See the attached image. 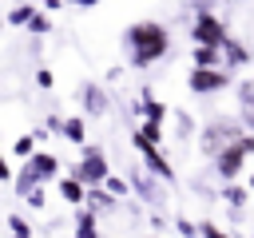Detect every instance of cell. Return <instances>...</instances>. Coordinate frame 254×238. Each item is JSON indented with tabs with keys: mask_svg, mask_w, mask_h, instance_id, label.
<instances>
[{
	"mask_svg": "<svg viewBox=\"0 0 254 238\" xmlns=\"http://www.w3.org/2000/svg\"><path fill=\"white\" fill-rule=\"evenodd\" d=\"M135 111H139L143 119H155V123H163V119H167V103H159V99L151 95V87H143V91H139Z\"/></svg>",
	"mask_w": 254,
	"mask_h": 238,
	"instance_id": "cell-9",
	"label": "cell"
},
{
	"mask_svg": "<svg viewBox=\"0 0 254 238\" xmlns=\"http://www.w3.org/2000/svg\"><path fill=\"white\" fill-rule=\"evenodd\" d=\"M222 198H226V202H230V206L238 210V206H242V202L250 198V190H242V186H234V182H226V186H222Z\"/></svg>",
	"mask_w": 254,
	"mask_h": 238,
	"instance_id": "cell-21",
	"label": "cell"
},
{
	"mask_svg": "<svg viewBox=\"0 0 254 238\" xmlns=\"http://www.w3.org/2000/svg\"><path fill=\"white\" fill-rule=\"evenodd\" d=\"M71 8H99V0H67Z\"/></svg>",
	"mask_w": 254,
	"mask_h": 238,
	"instance_id": "cell-28",
	"label": "cell"
},
{
	"mask_svg": "<svg viewBox=\"0 0 254 238\" xmlns=\"http://www.w3.org/2000/svg\"><path fill=\"white\" fill-rule=\"evenodd\" d=\"M190 67H226L222 48H190Z\"/></svg>",
	"mask_w": 254,
	"mask_h": 238,
	"instance_id": "cell-11",
	"label": "cell"
},
{
	"mask_svg": "<svg viewBox=\"0 0 254 238\" xmlns=\"http://www.w3.org/2000/svg\"><path fill=\"white\" fill-rule=\"evenodd\" d=\"M28 32H32V36H48V32H52L48 12H36V16H32V24H28Z\"/></svg>",
	"mask_w": 254,
	"mask_h": 238,
	"instance_id": "cell-22",
	"label": "cell"
},
{
	"mask_svg": "<svg viewBox=\"0 0 254 238\" xmlns=\"http://www.w3.org/2000/svg\"><path fill=\"white\" fill-rule=\"evenodd\" d=\"M28 163H32V171H36V178H40V182H48V178H56V175H60V159H56V155H48V151H36Z\"/></svg>",
	"mask_w": 254,
	"mask_h": 238,
	"instance_id": "cell-12",
	"label": "cell"
},
{
	"mask_svg": "<svg viewBox=\"0 0 254 238\" xmlns=\"http://www.w3.org/2000/svg\"><path fill=\"white\" fill-rule=\"evenodd\" d=\"M246 155H254V135H242L238 143H230V147H226V151L214 159V171H218V178H222V182L238 178V171H242Z\"/></svg>",
	"mask_w": 254,
	"mask_h": 238,
	"instance_id": "cell-5",
	"label": "cell"
},
{
	"mask_svg": "<svg viewBox=\"0 0 254 238\" xmlns=\"http://www.w3.org/2000/svg\"><path fill=\"white\" fill-rule=\"evenodd\" d=\"M250 238H254V230H250Z\"/></svg>",
	"mask_w": 254,
	"mask_h": 238,
	"instance_id": "cell-32",
	"label": "cell"
},
{
	"mask_svg": "<svg viewBox=\"0 0 254 238\" xmlns=\"http://www.w3.org/2000/svg\"><path fill=\"white\" fill-rule=\"evenodd\" d=\"M175 226H179L183 238H198V222H190V218H175Z\"/></svg>",
	"mask_w": 254,
	"mask_h": 238,
	"instance_id": "cell-23",
	"label": "cell"
},
{
	"mask_svg": "<svg viewBox=\"0 0 254 238\" xmlns=\"http://www.w3.org/2000/svg\"><path fill=\"white\" fill-rule=\"evenodd\" d=\"M123 44H127V56H131L135 67H151L171 52V32L159 20H139V24L127 28Z\"/></svg>",
	"mask_w": 254,
	"mask_h": 238,
	"instance_id": "cell-1",
	"label": "cell"
},
{
	"mask_svg": "<svg viewBox=\"0 0 254 238\" xmlns=\"http://www.w3.org/2000/svg\"><path fill=\"white\" fill-rule=\"evenodd\" d=\"M242 139V131H238V123H230V119H214V123H206V131L198 135V147H202V155H210V159H218L230 143H238Z\"/></svg>",
	"mask_w": 254,
	"mask_h": 238,
	"instance_id": "cell-4",
	"label": "cell"
},
{
	"mask_svg": "<svg viewBox=\"0 0 254 238\" xmlns=\"http://www.w3.org/2000/svg\"><path fill=\"white\" fill-rule=\"evenodd\" d=\"M8 238H32V234H8Z\"/></svg>",
	"mask_w": 254,
	"mask_h": 238,
	"instance_id": "cell-30",
	"label": "cell"
},
{
	"mask_svg": "<svg viewBox=\"0 0 254 238\" xmlns=\"http://www.w3.org/2000/svg\"><path fill=\"white\" fill-rule=\"evenodd\" d=\"M79 99H83V111H87V115H103V111H107V91H103L99 83H83V87H79Z\"/></svg>",
	"mask_w": 254,
	"mask_h": 238,
	"instance_id": "cell-8",
	"label": "cell"
},
{
	"mask_svg": "<svg viewBox=\"0 0 254 238\" xmlns=\"http://www.w3.org/2000/svg\"><path fill=\"white\" fill-rule=\"evenodd\" d=\"M60 198H64L67 206H83V202H87V186H83L75 175H64V178H60Z\"/></svg>",
	"mask_w": 254,
	"mask_h": 238,
	"instance_id": "cell-10",
	"label": "cell"
},
{
	"mask_svg": "<svg viewBox=\"0 0 254 238\" xmlns=\"http://www.w3.org/2000/svg\"><path fill=\"white\" fill-rule=\"evenodd\" d=\"M36 139H40V135H20V139L12 143V151H16L20 159H32V155H36Z\"/></svg>",
	"mask_w": 254,
	"mask_h": 238,
	"instance_id": "cell-20",
	"label": "cell"
},
{
	"mask_svg": "<svg viewBox=\"0 0 254 238\" xmlns=\"http://www.w3.org/2000/svg\"><path fill=\"white\" fill-rule=\"evenodd\" d=\"M115 194L107 190V186H87V210H95V214H103V210H115Z\"/></svg>",
	"mask_w": 254,
	"mask_h": 238,
	"instance_id": "cell-13",
	"label": "cell"
},
{
	"mask_svg": "<svg viewBox=\"0 0 254 238\" xmlns=\"http://www.w3.org/2000/svg\"><path fill=\"white\" fill-rule=\"evenodd\" d=\"M155 238H159V234H155Z\"/></svg>",
	"mask_w": 254,
	"mask_h": 238,
	"instance_id": "cell-33",
	"label": "cell"
},
{
	"mask_svg": "<svg viewBox=\"0 0 254 238\" xmlns=\"http://www.w3.org/2000/svg\"><path fill=\"white\" fill-rule=\"evenodd\" d=\"M250 190H254V175H250Z\"/></svg>",
	"mask_w": 254,
	"mask_h": 238,
	"instance_id": "cell-31",
	"label": "cell"
},
{
	"mask_svg": "<svg viewBox=\"0 0 254 238\" xmlns=\"http://www.w3.org/2000/svg\"><path fill=\"white\" fill-rule=\"evenodd\" d=\"M187 87L194 95H214V91L230 87V67H190L187 71Z\"/></svg>",
	"mask_w": 254,
	"mask_h": 238,
	"instance_id": "cell-6",
	"label": "cell"
},
{
	"mask_svg": "<svg viewBox=\"0 0 254 238\" xmlns=\"http://www.w3.org/2000/svg\"><path fill=\"white\" fill-rule=\"evenodd\" d=\"M135 131H139V135H143L147 143H155V147L163 143V123H155V119H143V123H139Z\"/></svg>",
	"mask_w": 254,
	"mask_h": 238,
	"instance_id": "cell-18",
	"label": "cell"
},
{
	"mask_svg": "<svg viewBox=\"0 0 254 238\" xmlns=\"http://www.w3.org/2000/svg\"><path fill=\"white\" fill-rule=\"evenodd\" d=\"M131 147H135V151L143 155V167H147L151 175H159L163 182H175V167L167 163V155H163V151H159L155 143H147V139H143V135L135 131V135H131Z\"/></svg>",
	"mask_w": 254,
	"mask_h": 238,
	"instance_id": "cell-7",
	"label": "cell"
},
{
	"mask_svg": "<svg viewBox=\"0 0 254 238\" xmlns=\"http://www.w3.org/2000/svg\"><path fill=\"white\" fill-rule=\"evenodd\" d=\"M36 83H40V87H52V83H56V75H52L48 67H36Z\"/></svg>",
	"mask_w": 254,
	"mask_h": 238,
	"instance_id": "cell-26",
	"label": "cell"
},
{
	"mask_svg": "<svg viewBox=\"0 0 254 238\" xmlns=\"http://www.w3.org/2000/svg\"><path fill=\"white\" fill-rule=\"evenodd\" d=\"M103 186H107V190H111L115 198H123V194H127V182H123V178H115V175H111V178H107Z\"/></svg>",
	"mask_w": 254,
	"mask_h": 238,
	"instance_id": "cell-24",
	"label": "cell"
},
{
	"mask_svg": "<svg viewBox=\"0 0 254 238\" xmlns=\"http://www.w3.org/2000/svg\"><path fill=\"white\" fill-rule=\"evenodd\" d=\"M226 40H230L226 24L210 8H198L194 12V24H190V44L194 48H226Z\"/></svg>",
	"mask_w": 254,
	"mask_h": 238,
	"instance_id": "cell-2",
	"label": "cell"
},
{
	"mask_svg": "<svg viewBox=\"0 0 254 238\" xmlns=\"http://www.w3.org/2000/svg\"><path fill=\"white\" fill-rule=\"evenodd\" d=\"M71 175H75L83 186H103V182L111 178V167H107V155H103V147H91V143H83V155H79V163L71 167Z\"/></svg>",
	"mask_w": 254,
	"mask_h": 238,
	"instance_id": "cell-3",
	"label": "cell"
},
{
	"mask_svg": "<svg viewBox=\"0 0 254 238\" xmlns=\"http://www.w3.org/2000/svg\"><path fill=\"white\" fill-rule=\"evenodd\" d=\"M64 8V0H44V12H60Z\"/></svg>",
	"mask_w": 254,
	"mask_h": 238,
	"instance_id": "cell-29",
	"label": "cell"
},
{
	"mask_svg": "<svg viewBox=\"0 0 254 238\" xmlns=\"http://www.w3.org/2000/svg\"><path fill=\"white\" fill-rule=\"evenodd\" d=\"M75 238H99V230H95V210H79L75 214Z\"/></svg>",
	"mask_w": 254,
	"mask_h": 238,
	"instance_id": "cell-15",
	"label": "cell"
},
{
	"mask_svg": "<svg viewBox=\"0 0 254 238\" xmlns=\"http://www.w3.org/2000/svg\"><path fill=\"white\" fill-rule=\"evenodd\" d=\"M238 103H242V115H246V123L254 127V83H238Z\"/></svg>",
	"mask_w": 254,
	"mask_h": 238,
	"instance_id": "cell-17",
	"label": "cell"
},
{
	"mask_svg": "<svg viewBox=\"0 0 254 238\" xmlns=\"http://www.w3.org/2000/svg\"><path fill=\"white\" fill-rule=\"evenodd\" d=\"M32 16H36V8H32V4H16V8L8 12V24H16V28L24 24V28H28V24H32Z\"/></svg>",
	"mask_w": 254,
	"mask_h": 238,
	"instance_id": "cell-19",
	"label": "cell"
},
{
	"mask_svg": "<svg viewBox=\"0 0 254 238\" xmlns=\"http://www.w3.org/2000/svg\"><path fill=\"white\" fill-rule=\"evenodd\" d=\"M0 182H16V171L8 163H0Z\"/></svg>",
	"mask_w": 254,
	"mask_h": 238,
	"instance_id": "cell-27",
	"label": "cell"
},
{
	"mask_svg": "<svg viewBox=\"0 0 254 238\" xmlns=\"http://www.w3.org/2000/svg\"><path fill=\"white\" fill-rule=\"evenodd\" d=\"M24 202H28L32 210H44V202H48V198H44V186H36V190H32V194H28Z\"/></svg>",
	"mask_w": 254,
	"mask_h": 238,
	"instance_id": "cell-25",
	"label": "cell"
},
{
	"mask_svg": "<svg viewBox=\"0 0 254 238\" xmlns=\"http://www.w3.org/2000/svg\"><path fill=\"white\" fill-rule=\"evenodd\" d=\"M60 131H64V139H67V143H79V147L87 143V127H83V119H79V115H67Z\"/></svg>",
	"mask_w": 254,
	"mask_h": 238,
	"instance_id": "cell-14",
	"label": "cell"
},
{
	"mask_svg": "<svg viewBox=\"0 0 254 238\" xmlns=\"http://www.w3.org/2000/svg\"><path fill=\"white\" fill-rule=\"evenodd\" d=\"M222 52H226V67H242V63L250 60V52H246L238 40H226V48H222Z\"/></svg>",
	"mask_w": 254,
	"mask_h": 238,
	"instance_id": "cell-16",
	"label": "cell"
}]
</instances>
